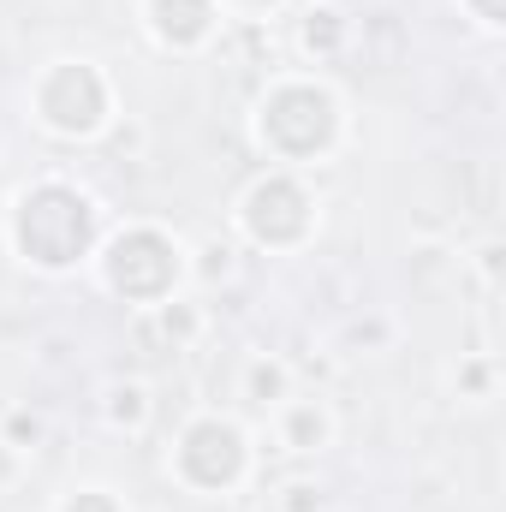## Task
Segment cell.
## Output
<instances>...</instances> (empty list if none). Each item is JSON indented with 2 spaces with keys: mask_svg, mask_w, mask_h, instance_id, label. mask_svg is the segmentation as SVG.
Instances as JSON below:
<instances>
[{
  "mask_svg": "<svg viewBox=\"0 0 506 512\" xmlns=\"http://www.w3.org/2000/svg\"><path fill=\"white\" fill-rule=\"evenodd\" d=\"M18 245H24L30 262H42V268L78 262L84 245H90V203L72 197V191H60V185L30 191L24 209H18Z\"/></svg>",
  "mask_w": 506,
  "mask_h": 512,
  "instance_id": "6da1fadb",
  "label": "cell"
},
{
  "mask_svg": "<svg viewBox=\"0 0 506 512\" xmlns=\"http://www.w3.org/2000/svg\"><path fill=\"white\" fill-rule=\"evenodd\" d=\"M292 126H298V137H292V155H310V149H322V143L334 137V96H328V90H310V84H292V90H280V96L262 108V137L280 149Z\"/></svg>",
  "mask_w": 506,
  "mask_h": 512,
  "instance_id": "7a4b0ae2",
  "label": "cell"
},
{
  "mask_svg": "<svg viewBox=\"0 0 506 512\" xmlns=\"http://www.w3.org/2000/svg\"><path fill=\"white\" fill-rule=\"evenodd\" d=\"M108 274H114V286L126 292V298H161L167 292V280L179 274V262H173V245L167 239H155V233H126L114 256H108Z\"/></svg>",
  "mask_w": 506,
  "mask_h": 512,
  "instance_id": "3957f363",
  "label": "cell"
},
{
  "mask_svg": "<svg viewBox=\"0 0 506 512\" xmlns=\"http://www.w3.org/2000/svg\"><path fill=\"white\" fill-rule=\"evenodd\" d=\"M179 471L191 477V483H203V489H221V483H233L239 471H245V441H239V429L233 423H197L191 435H185V447H179Z\"/></svg>",
  "mask_w": 506,
  "mask_h": 512,
  "instance_id": "277c9868",
  "label": "cell"
},
{
  "mask_svg": "<svg viewBox=\"0 0 506 512\" xmlns=\"http://www.w3.org/2000/svg\"><path fill=\"white\" fill-rule=\"evenodd\" d=\"M102 108H108V96H102V78L90 66H60L42 84V114L60 131H90L102 120Z\"/></svg>",
  "mask_w": 506,
  "mask_h": 512,
  "instance_id": "5b68a950",
  "label": "cell"
},
{
  "mask_svg": "<svg viewBox=\"0 0 506 512\" xmlns=\"http://www.w3.org/2000/svg\"><path fill=\"white\" fill-rule=\"evenodd\" d=\"M245 221H251L256 239H268V245H286V239H298L304 233V191L298 185H286V179H268V185H256L251 191V209H245Z\"/></svg>",
  "mask_w": 506,
  "mask_h": 512,
  "instance_id": "8992f818",
  "label": "cell"
},
{
  "mask_svg": "<svg viewBox=\"0 0 506 512\" xmlns=\"http://www.w3.org/2000/svg\"><path fill=\"white\" fill-rule=\"evenodd\" d=\"M155 30L167 42H197L209 30V0H155Z\"/></svg>",
  "mask_w": 506,
  "mask_h": 512,
  "instance_id": "52a82bcc",
  "label": "cell"
},
{
  "mask_svg": "<svg viewBox=\"0 0 506 512\" xmlns=\"http://www.w3.org/2000/svg\"><path fill=\"white\" fill-rule=\"evenodd\" d=\"M322 435H328V417H322V411H298V417H292V441H298V447H316Z\"/></svg>",
  "mask_w": 506,
  "mask_h": 512,
  "instance_id": "ba28073f",
  "label": "cell"
},
{
  "mask_svg": "<svg viewBox=\"0 0 506 512\" xmlns=\"http://www.w3.org/2000/svg\"><path fill=\"white\" fill-rule=\"evenodd\" d=\"M66 512H114V501H108V495H78Z\"/></svg>",
  "mask_w": 506,
  "mask_h": 512,
  "instance_id": "9c48e42d",
  "label": "cell"
}]
</instances>
